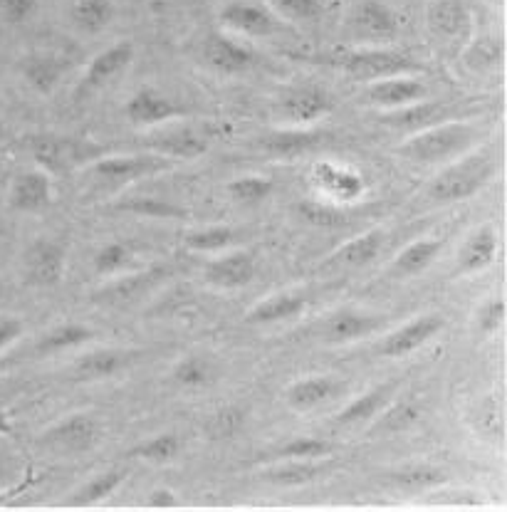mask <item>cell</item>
Masks as SVG:
<instances>
[{
  "label": "cell",
  "mask_w": 507,
  "mask_h": 512,
  "mask_svg": "<svg viewBox=\"0 0 507 512\" xmlns=\"http://www.w3.org/2000/svg\"><path fill=\"white\" fill-rule=\"evenodd\" d=\"M475 137H478V132H475L473 124L446 119V122H438L433 127L411 134V139L401 146L399 154L414 164H443V161L463 156L473 146Z\"/></svg>",
  "instance_id": "obj_1"
},
{
  "label": "cell",
  "mask_w": 507,
  "mask_h": 512,
  "mask_svg": "<svg viewBox=\"0 0 507 512\" xmlns=\"http://www.w3.org/2000/svg\"><path fill=\"white\" fill-rule=\"evenodd\" d=\"M495 174V161L488 151L468 154L453 159L428 186V196L436 203H456L475 196Z\"/></svg>",
  "instance_id": "obj_2"
},
{
  "label": "cell",
  "mask_w": 507,
  "mask_h": 512,
  "mask_svg": "<svg viewBox=\"0 0 507 512\" xmlns=\"http://www.w3.org/2000/svg\"><path fill=\"white\" fill-rule=\"evenodd\" d=\"M342 70L359 82H376L396 75H414L418 65L404 52L384 50V47H364L352 50L339 60Z\"/></svg>",
  "instance_id": "obj_3"
},
{
  "label": "cell",
  "mask_w": 507,
  "mask_h": 512,
  "mask_svg": "<svg viewBox=\"0 0 507 512\" xmlns=\"http://www.w3.org/2000/svg\"><path fill=\"white\" fill-rule=\"evenodd\" d=\"M30 154L38 161V166L47 174H62L70 171L72 166L82 164V161L99 159L102 151L90 141L80 139H65L55 137V134H43V137H33L28 144Z\"/></svg>",
  "instance_id": "obj_4"
},
{
  "label": "cell",
  "mask_w": 507,
  "mask_h": 512,
  "mask_svg": "<svg viewBox=\"0 0 507 512\" xmlns=\"http://www.w3.org/2000/svg\"><path fill=\"white\" fill-rule=\"evenodd\" d=\"M174 161L159 154H122V156H99L92 161V176L107 186H124L132 181L154 176L159 171L171 169Z\"/></svg>",
  "instance_id": "obj_5"
},
{
  "label": "cell",
  "mask_w": 507,
  "mask_h": 512,
  "mask_svg": "<svg viewBox=\"0 0 507 512\" xmlns=\"http://www.w3.org/2000/svg\"><path fill=\"white\" fill-rule=\"evenodd\" d=\"M67 268V250L57 240L38 238L23 253V278L35 287L60 285Z\"/></svg>",
  "instance_id": "obj_6"
},
{
  "label": "cell",
  "mask_w": 507,
  "mask_h": 512,
  "mask_svg": "<svg viewBox=\"0 0 507 512\" xmlns=\"http://www.w3.org/2000/svg\"><path fill=\"white\" fill-rule=\"evenodd\" d=\"M347 28L354 40L381 43V40H391L399 35L401 18L384 0H362L349 15Z\"/></svg>",
  "instance_id": "obj_7"
},
{
  "label": "cell",
  "mask_w": 507,
  "mask_h": 512,
  "mask_svg": "<svg viewBox=\"0 0 507 512\" xmlns=\"http://www.w3.org/2000/svg\"><path fill=\"white\" fill-rule=\"evenodd\" d=\"M97 436H99V423L94 421V416L70 414L62 421H57L55 426L47 428L43 433V446L55 453L72 456V453L90 451L94 443H97Z\"/></svg>",
  "instance_id": "obj_8"
},
{
  "label": "cell",
  "mask_w": 507,
  "mask_h": 512,
  "mask_svg": "<svg viewBox=\"0 0 507 512\" xmlns=\"http://www.w3.org/2000/svg\"><path fill=\"white\" fill-rule=\"evenodd\" d=\"M134 55H137V50H134V43H129V40L109 45L107 50L94 55L90 65H87L85 75H82L80 87H77V97L102 90L104 85L117 80V77L122 75V72H127V67L132 65Z\"/></svg>",
  "instance_id": "obj_9"
},
{
  "label": "cell",
  "mask_w": 507,
  "mask_h": 512,
  "mask_svg": "<svg viewBox=\"0 0 507 512\" xmlns=\"http://www.w3.org/2000/svg\"><path fill=\"white\" fill-rule=\"evenodd\" d=\"M334 109L332 97L317 85H300L292 87L282 94L280 99V114L295 127H307V124L322 122L329 117Z\"/></svg>",
  "instance_id": "obj_10"
},
{
  "label": "cell",
  "mask_w": 507,
  "mask_h": 512,
  "mask_svg": "<svg viewBox=\"0 0 507 512\" xmlns=\"http://www.w3.org/2000/svg\"><path fill=\"white\" fill-rule=\"evenodd\" d=\"M312 184L337 203H357L367 193V181L357 169L334 161H320L312 166Z\"/></svg>",
  "instance_id": "obj_11"
},
{
  "label": "cell",
  "mask_w": 507,
  "mask_h": 512,
  "mask_svg": "<svg viewBox=\"0 0 507 512\" xmlns=\"http://www.w3.org/2000/svg\"><path fill=\"white\" fill-rule=\"evenodd\" d=\"M218 20H221L223 28L248 35V38H268L280 28V20L268 5L243 3V0H233V3L223 5Z\"/></svg>",
  "instance_id": "obj_12"
},
{
  "label": "cell",
  "mask_w": 507,
  "mask_h": 512,
  "mask_svg": "<svg viewBox=\"0 0 507 512\" xmlns=\"http://www.w3.org/2000/svg\"><path fill=\"white\" fill-rule=\"evenodd\" d=\"M181 114H184V109L156 87H141L124 104V117L134 127H161V124H169L171 119L181 117Z\"/></svg>",
  "instance_id": "obj_13"
},
{
  "label": "cell",
  "mask_w": 507,
  "mask_h": 512,
  "mask_svg": "<svg viewBox=\"0 0 507 512\" xmlns=\"http://www.w3.org/2000/svg\"><path fill=\"white\" fill-rule=\"evenodd\" d=\"M443 329V317L441 315H421L416 320L406 322L404 327L394 329L391 334H386L384 342L379 344V354L386 359H401L406 354L416 352L423 344L431 342L438 332Z\"/></svg>",
  "instance_id": "obj_14"
},
{
  "label": "cell",
  "mask_w": 507,
  "mask_h": 512,
  "mask_svg": "<svg viewBox=\"0 0 507 512\" xmlns=\"http://www.w3.org/2000/svg\"><path fill=\"white\" fill-rule=\"evenodd\" d=\"M255 258L248 250H231L203 268V280L218 290H238V287L250 285L255 278Z\"/></svg>",
  "instance_id": "obj_15"
},
{
  "label": "cell",
  "mask_w": 507,
  "mask_h": 512,
  "mask_svg": "<svg viewBox=\"0 0 507 512\" xmlns=\"http://www.w3.org/2000/svg\"><path fill=\"white\" fill-rule=\"evenodd\" d=\"M52 179L43 169L23 171L13 179L8 191V206L20 213H40L52 203Z\"/></svg>",
  "instance_id": "obj_16"
},
{
  "label": "cell",
  "mask_w": 507,
  "mask_h": 512,
  "mask_svg": "<svg viewBox=\"0 0 507 512\" xmlns=\"http://www.w3.org/2000/svg\"><path fill=\"white\" fill-rule=\"evenodd\" d=\"M203 62L221 75H240L253 67L255 55L250 47L235 43L228 35L211 33L203 40Z\"/></svg>",
  "instance_id": "obj_17"
},
{
  "label": "cell",
  "mask_w": 507,
  "mask_h": 512,
  "mask_svg": "<svg viewBox=\"0 0 507 512\" xmlns=\"http://www.w3.org/2000/svg\"><path fill=\"white\" fill-rule=\"evenodd\" d=\"M426 97V85L414 75H396L386 77V80L369 82L367 102L381 109H401L409 104L421 102Z\"/></svg>",
  "instance_id": "obj_18"
},
{
  "label": "cell",
  "mask_w": 507,
  "mask_h": 512,
  "mask_svg": "<svg viewBox=\"0 0 507 512\" xmlns=\"http://www.w3.org/2000/svg\"><path fill=\"white\" fill-rule=\"evenodd\" d=\"M137 357L139 354L129 352V349H94V352L77 357L75 367H72V376H75L77 381L112 379V376L124 372Z\"/></svg>",
  "instance_id": "obj_19"
},
{
  "label": "cell",
  "mask_w": 507,
  "mask_h": 512,
  "mask_svg": "<svg viewBox=\"0 0 507 512\" xmlns=\"http://www.w3.org/2000/svg\"><path fill=\"white\" fill-rule=\"evenodd\" d=\"M498 233L493 226L475 228L468 238L463 240L461 250H458V275H475L480 270L490 268L498 258Z\"/></svg>",
  "instance_id": "obj_20"
},
{
  "label": "cell",
  "mask_w": 507,
  "mask_h": 512,
  "mask_svg": "<svg viewBox=\"0 0 507 512\" xmlns=\"http://www.w3.org/2000/svg\"><path fill=\"white\" fill-rule=\"evenodd\" d=\"M339 381L332 379V376L324 374H312V376H302V379L292 381L285 391V401L290 409L295 411H312L320 409L322 404L332 401L334 396L339 394Z\"/></svg>",
  "instance_id": "obj_21"
},
{
  "label": "cell",
  "mask_w": 507,
  "mask_h": 512,
  "mask_svg": "<svg viewBox=\"0 0 507 512\" xmlns=\"http://www.w3.org/2000/svg\"><path fill=\"white\" fill-rule=\"evenodd\" d=\"M149 149L154 154L166 156V159H198L208 151V139L201 137L196 129L191 127H174L164 129L161 134H154L149 139Z\"/></svg>",
  "instance_id": "obj_22"
},
{
  "label": "cell",
  "mask_w": 507,
  "mask_h": 512,
  "mask_svg": "<svg viewBox=\"0 0 507 512\" xmlns=\"http://www.w3.org/2000/svg\"><path fill=\"white\" fill-rule=\"evenodd\" d=\"M428 28L436 38L463 40L470 30V13L461 0H433L428 8Z\"/></svg>",
  "instance_id": "obj_23"
},
{
  "label": "cell",
  "mask_w": 507,
  "mask_h": 512,
  "mask_svg": "<svg viewBox=\"0 0 507 512\" xmlns=\"http://www.w3.org/2000/svg\"><path fill=\"white\" fill-rule=\"evenodd\" d=\"M307 307L305 295L300 292H277V295L260 300L253 310L245 315L248 325H277V322L295 320Z\"/></svg>",
  "instance_id": "obj_24"
},
{
  "label": "cell",
  "mask_w": 507,
  "mask_h": 512,
  "mask_svg": "<svg viewBox=\"0 0 507 512\" xmlns=\"http://www.w3.org/2000/svg\"><path fill=\"white\" fill-rule=\"evenodd\" d=\"M67 70V62L60 55H52V52H35L28 55L20 62V72H23V80L28 82L30 90L38 94H50L60 85L62 75Z\"/></svg>",
  "instance_id": "obj_25"
},
{
  "label": "cell",
  "mask_w": 507,
  "mask_h": 512,
  "mask_svg": "<svg viewBox=\"0 0 507 512\" xmlns=\"http://www.w3.org/2000/svg\"><path fill=\"white\" fill-rule=\"evenodd\" d=\"M441 250H443V240L438 238L414 240V243L406 245V248L391 260V275L399 280L421 275L423 270H428L433 263H436Z\"/></svg>",
  "instance_id": "obj_26"
},
{
  "label": "cell",
  "mask_w": 507,
  "mask_h": 512,
  "mask_svg": "<svg viewBox=\"0 0 507 512\" xmlns=\"http://www.w3.org/2000/svg\"><path fill=\"white\" fill-rule=\"evenodd\" d=\"M379 327V317H371L359 310H339L324 325V339L329 344H347L362 339Z\"/></svg>",
  "instance_id": "obj_27"
},
{
  "label": "cell",
  "mask_w": 507,
  "mask_h": 512,
  "mask_svg": "<svg viewBox=\"0 0 507 512\" xmlns=\"http://www.w3.org/2000/svg\"><path fill=\"white\" fill-rule=\"evenodd\" d=\"M381 245H384V231L374 228L357 238L347 240L342 248L334 250L327 258L329 265H342V268H364L371 260H376V255L381 253Z\"/></svg>",
  "instance_id": "obj_28"
},
{
  "label": "cell",
  "mask_w": 507,
  "mask_h": 512,
  "mask_svg": "<svg viewBox=\"0 0 507 512\" xmlns=\"http://www.w3.org/2000/svg\"><path fill=\"white\" fill-rule=\"evenodd\" d=\"M443 114H446V104L414 102L409 104V107L394 109V112L384 119V124H389V127L394 129H411V132H421V129L433 127V124L446 122Z\"/></svg>",
  "instance_id": "obj_29"
},
{
  "label": "cell",
  "mask_w": 507,
  "mask_h": 512,
  "mask_svg": "<svg viewBox=\"0 0 507 512\" xmlns=\"http://www.w3.org/2000/svg\"><path fill=\"white\" fill-rule=\"evenodd\" d=\"M70 20L80 33H102L114 20L112 0H75L70 8Z\"/></svg>",
  "instance_id": "obj_30"
},
{
  "label": "cell",
  "mask_w": 507,
  "mask_h": 512,
  "mask_svg": "<svg viewBox=\"0 0 507 512\" xmlns=\"http://www.w3.org/2000/svg\"><path fill=\"white\" fill-rule=\"evenodd\" d=\"M324 466L320 461H282L280 466L265 470V483L282 485V488H300V485L315 483L322 478Z\"/></svg>",
  "instance_id": "obj_31"
},
{
  "label": "cell",
  "mask_w": 507,
  "mask_h": 512,
  "mask_svg": "<svg viewBox=\"0 0 507 512\" xmlns=\"http://www.w3.org/2000/svg\"><path fill=\"white\" fill-rule=\"evenodd\" d=\"M391 391H394V384L374 386V389H369L367 394H362L359 399H354L352 404H349L347 409L337 416V423L339 426H357V423L371 421L381 409H384L386 401H389V396H391Z\"/></svg>",
  "instance_id": "obj_32"
},
{
  "label": "cell",
  "mask_w": 507,
  "mask_h": 512,
  "mask_svg": "<svg viewBox=\"0 0 507 512\" xmlns=\"http://www.w3.org/2000/svg\"><path fill=\"white\" fill-rule=\"evenodd\" d=\"M92 337H94V332L90 327L77 325V322H65V325L52 327L50 332L40 337L38 352L40 354H60V352H67V349L82 347V344L90 342Z\"/></svg>",
  "instance_id": "obj_33"
},
{
  "label": "cell",
  "mask_w": 507,
  "mask_h": 512,
  "mask_svg": "<svg viewBox=\"0 0 507 512\" xmlns=\"http://www.w3.org/2000/svg\"><path fill=\"white\" fill-rule=\"evenodd\" d=\"M124 478H127V473L119 468L94 475V478L87 480V483L82 485L77 493H72L70 505H75V508H85V505L102 503L104 498H109V495H112L114 490L124 483Z\"/></svg>",
  "instance_id": "obj_34"
},
{
  "label": "cell",
  "mask_w": 507,
  "mask_h": 512,
  "mask_svg": "<svg viewBox=\"0 0 507 512\" xmlns=\"http://www.w3.org/2000/svg\"><path fill=\"white\" fill-rule=\"evenodd\" d=\"M235 240L238 233L231 226H208L186 233L184 245L193 253H226L228 248H233Z\"/></svg>",
  "instance_id": "obj_35"
},
{
  "label": "cell",
  "mask_w": 507,
  "mask_h": 512,
  "mask_svg": "<svg viewBox=\"0 0 507 512\" xmlns=\"http://www.w3.org/2000/svg\"><path fill=\"white\" fill-rule=\"evenodd\" d=\"M226 191L235 203H243V206H258V203L268 201V198L273 196L275 181L260 174H245V176H238V179H233Z\"/></svg>",
  "instance_id": "obj_36"
},
{
  "label": "cell",
  "mask_w": 507,
  "mask_h": 512,
  "mask_svg": "<svg viewBox=\"0 0 507 512\" xmlns=\"http://www.w3.org/2000/svg\"><path fill=\"white\" fill-rule=\"evenodd\" d=\"M443 480H446V475L441 470L433 466H418V463L391 473V483L399 490H406V493H426V490L443 485Z\"/></svg>",
  "instance_id": "obj_37"
},
{
  "label": "cell",
  "mask_w": 507,
  "mask_h": 512,
  "mask_svg": "<svg viewBox=\"0 0 507 512\" xmlns=\"http://www.w3.org/2000/svg\"><path fill=\"white\" fill-rule=\"evenodd\" d=\"M329 453H332V446H329L327 441H322V438L297 436L290 438L287 443H282V446L277 448L275 456L280 458V461H322Z\"/></svg>",
  "instance_id": "obj_38"
},
{
  "label": "cell",
  "mask_w": 507,
  "mask_h": 512,
  "mask_svg": "<svg viewBox=\"0 0 507 512\" xmlns=\"http://www.w3.org/2000/svg\"><path fill=\"white\" fill-rule=\"evenodd\" d=\"M322 139L320 132H310V129H292V132H277L270 134L268 139H263L265 149L273 151V154H302V151L317 146V141Z\"/></svg>",
  "instance_id": "obj_39"
},
{
  "label": "cell",
  "mask_w": 507,
  "mask_h": 512,
  "mask_svg": "<svg viewBox=\"0 0 507 512\" xmlns=\"http://www.w3.org/2000/svg\"><path fill=\"white\" fill-rule=\"evenodd\" d=\"M181 453V441L176 433H159L149 441L139 443L132 451V458H141L149 463H171Z\"/></svg>",
  "instance_id": "obj_40"
},
{
  "label": "cell",
  "mask_w": 507,
  "mask_h": 512,
  "mask_svg": "<svg viewBox=\"0 0 507 512\" xmlns=\"http://www.w3.org/2000/svg\"><path fill=\"white\" fill-rule=\"evenodd\" d=\"M171 379H174L181 389H203L206 384H211L213 367L208 364V359L203 357H184L181 362H176Z\"/></svg>",
  "instance_id": "obj_41"
},
{
  "label": "cell",
  "mask_w": 507,
  "mask_h": 512,
  "mask_svg": "<svg viewBox=\"0 0 507 512\" xmlns=\"http://www.w3.org/2000/svg\"><path fill=\"white\" fill-rule=\"evenodd\" d=\"M129 260H132V250H129V245L119 243V240H112V243H104L102 248L94 253L92 265H94V273L107 278V275L122 273V270L129 265Z\"/></svg>",
  "instance_id": "obj_42"
},
{
  "label": "cell",
  "mask_w": 507,
  "mask_h": 512,
  "mask_svg": "<svg viewBox=\"0 0 507 512\" xmlns=\"http://www.w3.org/2000/svg\"><path fill=\"white\" fill-rule=\"evenodd\" d=\"M475 431L483 433L490 441H503L505 436V419H503V406L498 404V399H485L483 404L475 411Z\"/></svg>",
  "instance_id": "obj_43"
},
{
  "label": "cell",
  "mask_w": 507,
  "mask_h": 512,
  "mask_svg": "<svg viewBox=\"0 0 507 512\" xmlns=\"http://www.w3.org/2000/svg\"><path fill=\"white\" fill-rule=\"evenodd\" d=\"M421 419V409L416 406V401H401V404H394L391 409L384 411L379 423H376L374 431L379 433H399L406 431L409 426Z\"/></svg>",
  "instance_id": "obj_44"
},
{
  "label": "cell",
  "mask_w": 507,
  "mask_h": 512,
  "mask_svg": "<svg viewBox=\"0 0 507 512\" xmlns=\"http://www.w3.org/2000/svg\"><path fill=\"white\" fill-rule=\"evenodd\" d=\"M268 8L292 23H312L322 15V0H268Z\"/></svg>",
  "instance_id": "obj_45"
},
{
  "label": "cell",
  "mask_w": 507,
  "mask_h": 512,
  "mask_svg": "<svg viewBox=\"0 0 507 512\" xmlns=\"http://www.w3.org/2000/svg\"><path fill=\"white\" fill-rule=\"evenodd\" d=\"M243 423H245V411L238 409V406H226V409H221L218 414L211 416L206 431L208 436L221 441V438H233L235 433L243 428Z\"/></svg>",
  "instance_id": "obj_46"
},
{
  "label": "cell",
  "mask_w": 507,
  "mask_h": 512,
  "mask_svg": "<svg viewBox=\"0 0 507 512\" xmlns=\"http://www.w3.org/2000/svg\"><path fill=\"white\" fill-rule=\"evenodd\" d=\"M122 208L129 213H137V216L164 218V221L184 216V211H181V208H176L174 203H169V201H161V198H132V201L124 203Z\"/></svg>",
  "instance_id": "obj_47"
},
{
  "label": "cell",
  "mask_w": 507,
  "mask_h": 512,
  "mask_svg": "<svg viewBox=\"0 0 507 512\" xmlns=\"http://www.w3.org/2000/svg\"><path fill=\"white\" fill-rule=\"evenodd\" d=\"M505 315L507 307L505 300H500V297H490L488 302H483L478 315H475V327H478L480 337H490V334L498 332V329L503 327Z\"/></svg>",
  "instance_id": "obj_48"
},
{
  "label": "cell",
  "mask_w": 507,
  "mask_h": 512,
  "mask_svg": "<svg viewBox=\"0 0 507 512\" xmlns=\"http://www.w3.org/2000/svg\"><path fill=\"white\" fill-rule=\"evenodd\" d=\"M465 60H468V65L475 67V70H488V67H495L500 60H503V43L495 38L478 40V43L470 45Z\"/></svg>",
  "instance_id": "obj_49"
},
{
  "label": "cell",
  "mask_w": 507,
  "mask_h": 512,
  "mask_svg": "<svg viewBox=\"0 0 507 512\" xmlns=\"http://www.w3.org/2000/svg\"><path fill=\"white\" fill-rule=\"evenodd\" d=\"M159 275H161V270H151V273L134 275V278H127L124 282H117L114 287H109V290L104 292V297H109L112 302L134 300V297H137L141 290H146L149 285H154Z\"/></svg>",
  "instance_id": "obj_50"
},
{
  "label": "cell",
  "mask_w": 507,
  "mask_h": 512,
  "mask_svg": "<svg viewBox=\"0 0 507 512\" xmlns=\"http://www.w3.org/2000/svg\"><path fill=\"white\" fill-rule=\"evenodd\" d=\"M300 213L307 223H315V226H332L339 221L337 208L322 206V203H302Z\"/></svg>",
  "instance_id": "obj_51"
},
{
  "label": "cell",
  "mask_w": 507,
  "mask_h": 512,
  "mask_svg": "<svg viewBox=\"0 0 507 512\" xmlns=\"http://www.w3.org/2000/svg\"><path fill=\"white\" fill-rule=\"evenodd\" d=\"M38 8V0H0V10H3L5 20L10 23H25L30 15Z\"/></svg>",
  "instance_id": "obj_52"
},
{
  "label": "cell",
  "mask_w": 507,
  "mask_h": 512,
  "mask_svg": "<svg viewBox=\"0 0 507 512\" xmlns=\"http://www.w3.org/2000/svg\"><path fill=\"white\" fill-rule=\"evenodd\" d=\"M23 332H25V327L18 317L0 312V352H5L8 347H13V344L23 337Z\"/></svg>",
  "instance_id": "obj_53"
},
{
  "label": "cell",
  "mask_w": 507,
  "mask_h": 512,
  "mask_svg": "<svg viewBox=\"0 0 507 512\" xmlns=\"http://www.w3.org/2000/svg\"><path fill=\"white\" fill-rule=\"evenodd\" d=\"M146 505L154 510H171L179 505V495H176L171 488H156L151 490L149 498H146Z\"/></svg>",
  "instance_id": "obj_54"
},
{
  "label": "cell",
  "mask_w": 507,
  "mask_h": 512,
  "mask_svg": "<svg viewBox=\"0 0 507 512\" xmlns=\"http://www.w3.org/2000/svg\"><path fill=\"white\" fill-rule=\"evenodd\" d=\"M10 433H13V426H10V419L3 414V411H0V436H10Z\"/></svg>",
  "instance_id": "obj_55"
},
{
  "label": "cell",
  "mask_w": 507,
  "mask_h": 512,
  "mask_svg": "<svg viewBox=\"0 0 507 512\" xmlns=\"http://www.w3.org/2000/svg\"><path fill=\"white\" fill-rule=\"evenodd\" d=\"M488 3H493V5H503V0H488Z\"/></svg>",
  "instance_id": "obj_56"
}]
</instances>
